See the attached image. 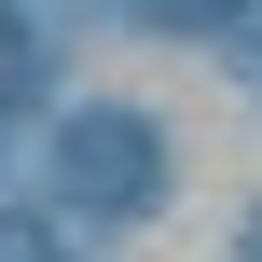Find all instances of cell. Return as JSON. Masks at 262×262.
<instances>
[{
    "mask_svg": "<svg viewBox=\"0 0 262 262\" xmlns=\"http://www.w3.org/2000/svg\"><path fill=\"white\" fill-rule=\"evenodd\" d=\"M69 235H83V221H69L55 193H14V207H0V262H83Z\"/></svg>",
    "mask_w": 262,
    "mask_h": 262,
    "instance_id": "cell-4",
    "label": "cell"
},
{
    "mask_svg": "<svg viewBox=\"0 0 262 262\" xmlns=\"http://www.w3.org/2000/svg\"><path fill=\"white\" fill-rule=\"evenodd\" d=\"M55 207L69 221H152L166 193H180V138L138 111V97H83V111H55Z\"/></svg>",
    "mask_w": 262,
    "mask_h": 262,
    "instance_id": "cell-1",
    "label": "cell"
},
{
    "mask_svg": "<svg viewBox=\"0 0 262 262\" xmlns=\"http://www.w3.org/2000/svg\"><path fill=\"white\" fill-rule=\"evenodd\" d=\"M41 83H55V41H41V14H14V0H0V138L41 111Z\"/></svg>",
    "mask_w": 262,
    "mask_h": 262,
    "instance_id": "cell-2",
    "label": "cell"
},
{
    "mask_svg": "<svg viewBox=\"0 0 262 262\" xmlns=\"http://www.w3.org/2000/svg\"><path fill=\"white\" fill-rule=\"evenodd\" d=\"M249 262H262V221H249Z\"/></svg>",
    "mask_w": 262,
    "mask_h": 262,
    "instance_id": "cell-5",
    "label": "cell"
},
{
    "mask_svg": "<svg viewBox=\"0 0 262 262\" xmlns=\"http://www.w3.org/2000/svg\"><path fill=\"white\" fill-rule=\"evenodd\" d=\"M124 28H166V41H249V0H111Z\"/></svg>",
    "mask_w": 262,
    "mask_h": 262,
    "instance_id": "cell-3",
    "label": "cell"
}]
</instances>
